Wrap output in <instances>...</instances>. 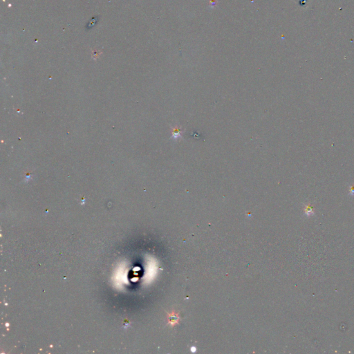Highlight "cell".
Masks as SVG:
<instances>
[{
	"label": "cell",
	"instance_id": "obj_1",
	"mask_svg": "<svg viewBox=\"0 0 354 354\" xmlns=\"http://www.w3.org/2000/svg\"><path fill=\"white\" fill-rule=\"evenodd\" d=\"M167 320H168L169 324H170L171 326L176 325L179 322V316L175 312L172 311V313H169L167 315Z\"/></svg>",
	"mask_w": 354,
	"mask_h": 354
},
{
	"label": "cell",
	"instance_id": "obj_2",
	"mask_svg": "<svg viewBox=\"0 0 354 354\" xmlns=\"http://www.w3.org/2000/svg\"><path fill=\"white\" fill-rule=\"evenodd\" d=\"M304 215H306V216H313L314 215V211H313V208L312 207L311 205H306V206H305L304 208Z\"/></svg>",
	"mask_w": 354,
	"mask_h": 354
},
{
	"label": "cell",
	"instance_id": "obj_3",
	"mask_svg": "<svg viewBox=\"0 0 354 354\" xmlns=\"http://www.w3.org/2000/svg\"><path fill=\"white\" fill-rule=\"evenodd\" d=\"M181 131L179 129H177V128H174L173 129V133H172V137L174 138H177L178 137L181 136Z\"/></svg>",
	"mask_w": 354,
	"mask_h": 354
},
{
	"label": "cell",
	"instance_id": "obj_4",
	"mask_svg": "<svg viewBox=\"0 0 354 354\" xmlns=\"http://www.w3.org/2000/svg\"><path fill=\"white\" fill-rule=\"evenodd\" d=\"M349 195L354 196V185L350 187V189H349Z\"/></svg>",
	"mask_w": 354,
	"mask_h": 354
},
{
	"label": "cell",
	"instance_id": "obj_5",
	"mask_svg": "<svg viewBox=\"0 0 354 354\" xmlns=\"http://www.w3.org/2000/svg\"><path fill=\"white\" fill-rule=\"evenodd\" d=\"M196 350H197V349H196V348H195V347H192V348H191V351H192V352H194V351H196Z\"/></svg>",
	"mask_w": 354,
	"mask_h": 354
}]
</instances>
